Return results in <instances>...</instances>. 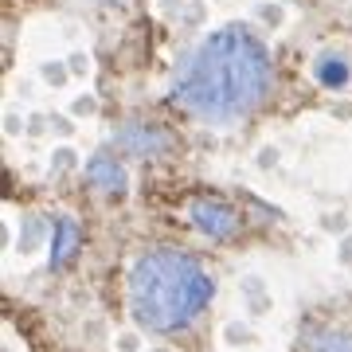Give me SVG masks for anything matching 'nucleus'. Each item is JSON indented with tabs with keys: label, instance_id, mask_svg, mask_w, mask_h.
<instances>
[{
	"label": "nucleus",
	"instance_id": "nucleus-1",
	"mask_svg": "<svg viewBox=\"0 0 352 352\" xmlns=\"http://www.w3.org/2000/svg\"><path fill=\"white\" fill-rule=\"evenodd\" d=\"M270 55L247 28H223L192 51L173 82V98L200 122L235 126L270 94Z\"/></svg>",
	"mask_w": 352,
	"mask_h": 352
},
{
	"label": "nucleus",
	"instance_id": "nucleus-2",
	"mask_svg": "<svg viewBox=\"0 0 352 352\" xmlns=\"http://www.w3.org/2000/svg\"><path fill=\"white\" fill-rule=\"evenodd\" d=\"M129 314L153 333H176L192 325L212 302V278L184 251H145L126 282Z\"/></svg>",
	"mask_w": 352,
	"mask_h": 352
},
{
	"label": "nucleus",
	"instance_id": "nucleus-3",
	"mask_svg": "<svg viewBox=\"0 0 352 352\" xmlns=\"http://www.w3.org/2000/svg\"><path fill=\"white\" fill-rule=\"evenodd\" d=\"M188 219L200 227L204 235H212V239H231V235L239 231L235 212H231L227 204H219V200H196L188 208Z\"/></svg>",
	"mask_w": 352,
	"mask_h": 352
},
{
	"label": "nucleus",
	"instance_id": "nucleus-4",
	"mask_svg": "<svg viewBox=\"0 0 352 352\" xmlns=\"http://www.w3.org/2000/svg\"><path fill=\"white\" fill-rule=\"evenodd\" d=\"M122 145H126L133 157H153L157 149H164L168 145V138L164 133H157V129H145V126H129V129H122Z\"/></svg>",
	"mask_w": 352,
	"mask_h": 352
},
{
	"label": "nucleus",
	"instance_id": "nucleus-5",
	"mask_svg": "<svg viewBox=\"0 0 352 352\" xmlns=\"http://www.w3.org/2000/svg\"><path fill=\"white\" fill-rule=\"evenodd\" d=\"M90 184H98L102 192L118 196V192L126 188V168L113 157H98V161H90Z\"/></svg>",
	"mask_w": 352,
	"mask_h": 352
},
{
	"label": "nucleus",
	"instance_id": "nucleus-6",
	"mask_svg": "<svg viewBox=\"0 0 352 352\" xmlns=\"http://www.w3.org/2000/svg\"><path fill=\"white\" fill-rule=\"evenodd\" d=\"M317 78H321V82H329V87H340V82L349 78V63H344V59L325 55V59L317 63Z\"/></svg>",
	"mask_w": 352,
	"mask_h": 352
},
{
	"label": "nucleus",
	"instance_id": "nucleus-7",
	"mask_svg": "<svg viewBox=\"0 0 352 352\" xmlns=\"http://www.w3.org/2000/svg\"><path fill=\"white\" fill-rule=\"evenodd\" d=\"M75 239H78V227L71 223V219H63V223H59V239H55V266L63 263V258H71Z\"/></svg>",
	"mask_w": 352,
	"mask_h": 352
}]
</instances>
